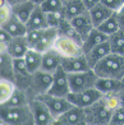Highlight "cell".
<instances>
[{"instance_id": "7c38bea8", "label": "cell", "mask_w": 124, "mask_h": 125, "mask_svg": "<svg viewBox=\"0 0 124 125\" xmlns=\"http://www.w3.org/2000/svg\"><path fill=\"white\" fill-rule=\"evenodd\" d=\"M32 79V73L28 70L24 58H14V83L17 88L28 89Z\"/></svg>"}, {"instance_id": "3957f363", "label": "cell", "mask_w": 124, "mask_h": 125, "mask_svg": "<svg viewBox=\"0 0 124 125\" xmlns=\"http://www.w3.org/2000/svg\"><path fill=\"white\" fill-rule=\"evenodd\" d=\"M86 112V125H110L113 112L105 105L101 97L97 102L84 109Z\"/></svg>"}, {"instance_id": "cb8c5ba5", "label": "cell", "mask_w": 124, "mask_h": 125, "mask_svg": "<svg viewBox=\"0 0 124 125\" xmlns=\"http://www.w3.org/2000/svg\"><path fill=\"white\" fill-rule=\"evenodd\" d=\"M88 12H90V14H91L93 26L99 27L102 22H105L113 13H114V10H111L109 7H106V5L102 4V3H99V4L95 5L93 8L90 9Z\"/></svg>"}, {"instance_id": "f1b7e54d", "label": "cell", "mask_w": 124, "mask_h": 125, "mask_svg": "<svg viewBox=\"0 0 124 125\" xmlns=\"http://www.w3.org/2000/svg\"><path fill=\"white\" fill-rule=\"evenodd\" d=\"M96 28H99L100 31H102L104 33H106L109 37L111 36V35H114V33H116L118 31L120 30V26H119V21H118V14H116V12H114L108 19H106L105 22H102L99 27H96Z\"/></svg>"}, {"instance_id": "5b68a950", "label": "cell", "mask_w": 124, "mask_h": 125, "mask_svg": "<svg viewBox=\"0 0 124 125\" xmlns=\"http://www.w3.org/2000/svg\"><path fill=\"white\" fill-rule=\"evenodd\" d=\"M53 74L54 73L45 72L42 69L32 73L31 84H30V88L27 89L31 98L38 97V96L49 92L50 87H51V83H53Z\"/></svg>"}, {"instance_id": "ee69618b", "label": "cell", "mask_w": 124, "mask_h": 125, "mask_svg": "<svg viewBox=\"0 0 124 125\" xmlns=\"http://www.w3.org/2000/svg\"><path fill=\"white\" fill-rule=\"evenodd\" d=\"M32 1L35 3L36 5H41V4H42L44 1H46V0H32Z\"/></svg>"}, {"instance_id": "7a4b0ae2", "label": "cell", "mask_w": 124, "mask_h": 125, "mask_svg": "<svg viewBox=\"0 0 124 125\" xmlns=\"http://www.w3.org/2000/svg\"><path fill=\"white\" fill-rule=\"evenodd\" d=\"M92 69L96 72L99 77H108V78H124V55L110 52L100 60Z\"/></svg>"}, {"instance_id": "ffe728a7", "label": "cell", "mask_w": 124, "mask_h": 125, "mask_svg": "<svg viewBox=\"0 0 124 125\" xmlns=\"http://www.w3.org/2000/svg\"><path fill=\"white\" fill-rule=\"evenodd\" d=\"M0 78L14 82V58L5 50H0Z\"/></svg>"}, {"instance_id": "d6986e66", "label": "cell", "mask_w": 124, "mask_h": 125, "mask_svg": "<svg viewBox=\"0 0 124 125\" xmlns=\"http://www.w3.org/2000/svg\"><path fill=\"white\" fill-rule=\"evenodd\" d=\"M110 52H111V46H110V41L108 40V41H105L102 43H99L97 46L91 49L84 55H86V58L88 60L90 66L93 68L100 60H102L105 56H108Z\"/></svg>"}, {"instance_id": "f35d334b", "label": "cell", "mask_w": 124, "mask_h": 125, "mask_svg": "<svg viewBox=\"0 0 124 125\" xmlns=\"http://www.w3.org/2000/svg\"><path fill=\"white\" fill-rule=\"evenodd\" d=\"M13 37L14 36L10 35L7 30H4V28L0 27V50H3V49L7 47V45L12 41Z\"/></svg>"}, {"instance_id": "603a6c76", "label": "cell", "mask_w": 124, "mask_h": 125, "mask_svg": "<svg viewBox=\"0 0 124 125\" xmlns=\"http://www.w3.org/2000/svg\"><path fill=\"white\" fill-rule=\"evenodd\" d=\"M26 24H27L28 30H42V28H46L47 27V14H46V12H45L40 5H37Z\"/></svg>"}, {"instance_id": "b9f144b4", "label": "cell", "mask_w": 124, "mask_h": 125, "mask_svg": "<svg viewBox=\"0 0 124 125\" xmlns=\"http://www.w3.org/2000/svg\"><path fill=\"white\" fill-rule=\"evenodd\" d=\"M82 1H83V3H84V5L87 7V9L90 10L91 8H93L96 4L101 3V0H82Z\"/></svg>"}, {"instance_id": "74e56055", "label": "cell", "mask_w": 124, "mask_h": 125, "mask_svg": "<svg viewBox=\"0 0 124 125\" xmlns=\"http://www.w3.org/2000/svg\"><path fill=\"white\" fill-rule=\"evenodd\" d=\"M110 125H124V106H120L113 112Z\"/></svg>"}, {"instance_id": "30bf717a", "label": "cell", "mask_w": 124, "mask_h": 125, "mask_svg": "<svg viewBox=\"0 0 124 125\" xmlns=\"http://www.w3.org/2000/svg\"><path fill=\"white\" fill-rule=\"evenodd\" d=\"M47 93L54 94V96H60V97H67L70 93L69 74L63 69V66H60L56 72H54L53 83Z\"/></svg>"}, {"instance_id": "4316f807", "label": "cell", "mask_w": 124, "mask_h": 125, "mask_svg": "<svg viewBox=\"0 0 124 125\" xmlns=\"http://www.w3.org/2000/svg\"><path fill=\"white\" fill-rule=\"evenodd\" d=\"M87 10L88 9L82 0H72V1L65 3L64 5V12H65L67 19H73L74 17L87 12Z\"/></svg>"}, {"instance_id": "2e32d148", "label": "cell", "mask_w": 124, "mask_h": 125, "mask_svg": "<svg viewBox=\"0 0 124 125\" xmlns=\"http://www.w3.org/2000/svg\"><path fill=\"white\" fill-rule=\"evenodd\" d=\"M96 88L100 89L104 94L105 93H119L124 89V82H123V79L99 77L97 82H96Z\"/></svg>"}, {"instance_id": "8d00e7d4", "label": "cell", "mask_w": 124, "mask_h": 125, "mask_svg": "<svg viewBox=\"0 0 124 125\" xmlns=\"http://www.w3.org/2000/svg\"><path fill=\"white\" fill-rule=\"evenodd\" d=\"M12 15H13V7L9 3L0 5V24H3L8 19H10Z\"/></svg>"}, {"instance_id": "484cf974", "label": "cell", "mask_w": 124, "mask_h": 125, "mask_svg": "<svg viewBox=\"0 0 124 125\" xmlns=\"http://www.w3.org/2000/svg\"><path fill=\"white\" fill-rule=\"evenodd\" d=\"M24 61L27 64V68L31 73H35L41 69L42 64V52L37 51L36 49H30L24 55Z\"/></svg>"}, {"instance_id": "60d3db41", "label": "cell", "mask_w": 124, "mask_h": 125, "mask_svg": "<svg viewBox=\"0 0 124 125\" xmlns=\"http://www.w3.org/2000/svg\"><path fill=\"white\" fill-rule=\"evenodd\" d=\"M116 14H118V21H119L120 30H124V7H123L122 9L118 10Z\"/></svg>"}, {"instance_id": "ba28073f", "label": "cell", "mask_w": 124, "mask_h": 125, "mask_svg": "<svg viewBox=\"0 0 124 125\" xmlns=\"http://www.w3.org/2000/svg\"><path fill=\"white\" fill-rule=\"evenodd\" d=\"M30 107L35 117V125H53L54 116L50 112L47 105L40 98L33 97L30 101Z\"/></svg>"}, {"instance_id": "1f68e13d", "label": "cell", "mask_w": 124, "mask_h": 125, "mask_svg": "<svg viewBox=\"0 0 124 125\" xmlns=\"http://www.w3.org/2000/svg\"><path fill=\"white\" fill-rule=\"evenodd\" d=\"M109 41L111 46V52L124 55V30H119L116 33L111 35Z\"/></svg>"}, {"instance_id": "7402d4cb", "label": "cell", "mask_w": 124, "mask_h": 125, "mask_svg": "<svg viewBox=\"0 0 124 125\" xmlns=\"http://www.w3.org/2000/svg\"><path fill=\"white\" fill-rule=\"evenodd\" d=\"M0 27L7 30L10 35L17 37V36H26V33L28 32L27 24L24 22H22L18 17H15L14 14L10 17V19H8L5 23L0 24Z\"/></svg>"}, {"instance_id": "6da1fadb", "label": "cell", "mask_w": 124, "mask_h": 125, "mask_svg": "<svg viewBox=\"0 0 124 125\" xmlns=\"http://www.w3.org/2000/svg\"><path fill=\"white\" fill-rule=\"evenodd\" d=\"M0 121L4 125H35L30 104L26 106L0 105Z\"/></svg>"}, {"instance_id": "836d02e7", "label": "cell", "mask_w": 124, "mask_h": 125, "mask_svg": "<svg viewBox=\"0 0 124 125\" xmlns=\"http://www.w3.org/2000/svg\"><path fill=\"white\" fill-rule=\"evenodd\" d=\"M102 101L111 111H115L118 107L122 106V101L119 97V93H105L102 96Z\"/></svg>"}, {"instance_id": "4fadbf2b", "label": "cell", "mask_w": 124, "mask_h": 125, "mask_svg": "<svg viewBox=\"0 0 124 125\" xmlns=\"http://www.w3.org/2000/svg\"><path fill=\"white\" fill-rule=\"evenodd\" d=\"M63 69L70 74V73H79L91 69V66L88 64V60L86 58V55H78V56H72V58H64L63 62H61Z\"/></svg>"}, {"instance_id": "e575fe53", "label": "cell", "mask_w": 124, "mask_h": 125, "mask_svg": "<svg viewBox=\"0 0 124 125\" xmlns=\"http://www.w3.org/2000/svg\"><path fill=\"white\" fill-rule=\"evenodd\" d=\"M64 1L63 0H46L44 1L40 7L45 10L46 13L49 12H58V10L64 9Z\"/></svg>"}, {"instance_id": "52a82bcc", "label": "cell", "mask_w": 124, "mask_h": 125, "mask_svg": "<svg viewBox=\"0 0 124 125\" xmlns=\"http://www.w3.org/2000/svg\"><path fill=\"white\" fill-rule=\"evenodd\" d=\"M102 96H104V93L101 92L100 89L93 87V88L81 91V92H70L67 97H68V100L73 105L86 109V107L91 106L92 104H95V102H97Z\"/></svg>"}, {"instance_id": "bcb514c9", "label": "cell", "mask_w": 124, "mask_h": 125, "mask_svg": "<svg viewBox=\"0 0 124 125\" xmlns=\"http://www.w3.org/2000/svg\"><path fill=\"white\" fill-rule=\"evenodd\" d=\"M123 82H124V78H123Z\"/></svg>"}, {"instance_id": "d6a6232c", "label": "cell", "mask_w": 124, "mask_h": 125, "mask_svg": "<svg viewBox=\"0 0 124 125\" xmlns=\"http://www.w3.org/2000/svg\"><path fill=\"white\" fill-rule=\"evenodd\" d=\"M46 14H47V27L59 28V26L61 24V22H63L64 19H67L64 9L58 10V12H49Z\"/></svg>"}, {"instance_id": "8992f818", "label": "cell", "mask_w": 124, "mask_h": 125, "mask_svg": "<svg viewBox=\"0 0 124 125\" xmlns=\"http://www.w3.org/2000/svg\"><path fill=\"white\" fill-rule=\"evenodd\" d=\"M54 49L59 54L63 55V58H72V56H78V55L84 54L81 42L76 41L72 37L60 35V33L56 37V41L54 43Z\"/></svg>"}, {"instance_id": "ac0fdd59", "label": "cell", "mask_w": 124, "mask_h": 125, "mask_svg": "<svg viewBox=\"0 0 124 125\" xmlns=\"http://www.w3.org/2000/svg\"><path fill=\"white\" fill-rule=\"evenodd\" d=\"M69 21L72 22V24L74 26L76 30L79 32V35L82 36L83 40L95 28L92 18H91V14H90L88 10L84 12V13H82V14H79V15L74 17L73 19H69Z\"/></svg>"}, {"instance_id": "ab89813d", "label": "cell", "mask_w": 124, "mask_h": 125, "mask_svg": "<svg viewBox=\"0 0 124 125\" xmlns=\"http://www.w3.org/2000/svg\"><path fill=\"white\" fill-rule=\"evenodd\" d=\"M101 3L105 4L106 7H109L114 12H118L124 7V0H101Z\"/></svg>"}, {"instance_id": "4dcf8cb0", "label": "cell", "mask_w": 124, "mask_h": 125, "mask_svg": "<svg viewBox=\"0 0 124 125\" xmlns=\"http://www.w3.org/2000/svg\"><path fill=\"white\" fill-rule=\"evenodd\" d=\"M59 33L60 35H64V36H68V37H72V38H74L76 41L78 42H81L83 43V38L82 36L79 35V32H78L74 26L72 24V22L69 19H64L63 22H61V24L59 26Z\"/></svg>"}, {"instance_id": "f6af8a7d", "label": "cell", "mask_w": 124, "mask_h": 125, "mask_svg": "<svg viewBox=\"0 0 124 125\" xmlns=\"http://www.w3.org/2000/svg\"><path fill=\"white\" fill-rule=\"evenodd\" d=\"M63 1H64V4H65V3H68V1H72V0H63Z\"/></svg>"}, {"instance_id": "7bdbcfd3", "label": "cell", "mask_w": 124, "mask_h": 125, "mask_svg": "<svg viewBox=\"0 0 124 125\" xmlns=\"http://www.w3.org/2000/svg\"><path fill=\"white\" fill-rule=\"evenodd\" d=\"M22 1H26V0H8V3H9L10 5H15V4L22 3Z\"/></svg>"}, {"instance_id": "8fae6325", "label": "cell", "mask_w": 124, "mask_h": 125, "mask_svg": "<svg viewBox=\"0 0 124 125\" xmlns=\"http://www.w3.org/2000/svg\"><path fill=\"white\" fill-rule=\"evenodd\" d=\"M45 104L47 105L50 112L53 114L54 119L58 117L59 115H61L63 112H65L67 110H69L73 106V104L68 100V97H60V96H54L50 93H45L38 96Z\"/></svg>"}, {"instance_id": "9a60e30c", "label": "cell", "mask_w": 124, "mask_h": 125, "mask_svg": "<svg viewBox=\"0 0 124 125\" xmlns=\"http://www.w3.org/2000/svg\"><path fill=\"white\" fill-rule=\"evenodd\" d=\"M58 35H59V30H58V28H55V27H46V28H44L42 35H41L40 40H38L37 45L33 49H36L37 51H40V52H45V51L53 49Z\"/></svg>"}, {"instance_id": "5bb4252c", "label": "cell", "mask_w": 124, "mask_h": 125, "mask_svg": "<svg viewBox=\"0 0 124 125\" xmlns=\"http://www.w3.org/2000/svg\"><path fill=\"white\" fill-rule=\"evenodd\" d=\"M63 55L59 54L54 47L50 49L47 51L42 52V64H41V69L49 73H54L61 66L63 62Z\"/></svg>"}, {"instance_id": "83f0119b", "label": "cell", "mask_w": 124, "mask_h": 125, "mask_svg": "<svg viewBox=\"0 0 124 125\" xmlns=\"http://www.w3.org/2000/svg\"><path fill=\"white\" fill-rule=\"evenodd\" d=\"M30 101H31V97L26 89L17 88L14 94L3 105L4 106H26L30 104Z\"/></svg>"}, {"instance_id": "d590c367", "label": "cell", "mask_w": 124, "mask_h": 125, "mask_svg": "<svg viewBox=\"0 0 124 125\" xmlns=\"http://www.w3.org/2000/svg\"><path fill=\"white\" fill-rule=\"evenodd\" d=\"M42 31H44V28L42 30H28V32L26 33V38H27L28 45H30L31 49H33L37 45L38 40H40V37L42 35Z\"/></svg>"}, {"instance_id": "d4e9b609", "label": "cell", "mask_w": 124, "mask_h": 125, "mask_svg": "<svg viewBox=\"0 0 124 125\" xmlns=\"http://www.w3.org/2000/svg\"><path fill=\"white\" fill-rule=\"evenodd\" d=\"M12 7H13V14L15 17H18L22 22L27 23L31 14L33 13V10L36 9L37 5L33 3L32 0H26V1L18 3L15 5H12Z\"/></svg>"}, {"instance_id": "f546056e", "label": "cell", "mask_w": 124, "mask_h": 125, "mask_svg": "<svg viewBox=\"0 0 124 125\" xmlns=\"http://www.w3.org/2000/svg\"><path fill=\"white\" fill-rule=\"evenodd\" d=\"M17 86L13 81L0 78V105L5 104L14 94Z\"/></svg>"}, {"instance_id": "e0dca14e", "label": "cell", "mask_w": 124, "mask_h": 125, "mask_svg": "<svg viewBox=\"0 0 124 125\" xmlns=\"http://www.w3.org/2000/svg\"><path fill=\"white\" fill-rule=\"evenodd\" d=\"M30 45H28V41L26 36H17V37H13L12 41H10L7 47L3 49L5 51L13 56V58H24V55L28 50H30Z\"/></svg>"}, {"instance_id": "9c48e42d", "label": "cell", "mask_w": 124, "mask_h": 125, "mask_svg": "<svg viewBox=\"0 0 124 125\" xmlns=\"http://www.w3.org/2000/svg\"><path fill=\"white\" fill-rule=\"evenodd\" d=\"M53 125H86V112L83 107L73 105L61 115L54 119Z\"/></svg>"}, {"instance_id": "277c9868", "label": "cell", "mask_w": 124, "mask_h": 125, "mask_svg": "<svg viewBox=\"0 0 124 125\" xmlns=\"http://www.w3.org/2000/svg\"><path fill=\"white\" fill-rule=\"evenodd\" d=\"M99 75L92 68L79 73H70L69 74V86L70 92H81V91L96 87Z\"/></svg>"}, {"instance_id": "44dd1931", "label": "cell", "mask_w": 124, "mask_h": 125, "mask_svg": "<svg viewBox=\"0 0 124 125\" xmlns=\"http://www.w3.org/2000/svg\"><path fill=\"white\" fill-rule=\"evenodd\" d=\"M110 37L106 35V33H104L102 31H100L99 28L95 27L93 30L88 33V35L84 37L83 40V43H82V47H83V52L86 54L91 49H93L95 46H97L99 43H102L105 41H108Z\"/></svg>"}]
</instances>
